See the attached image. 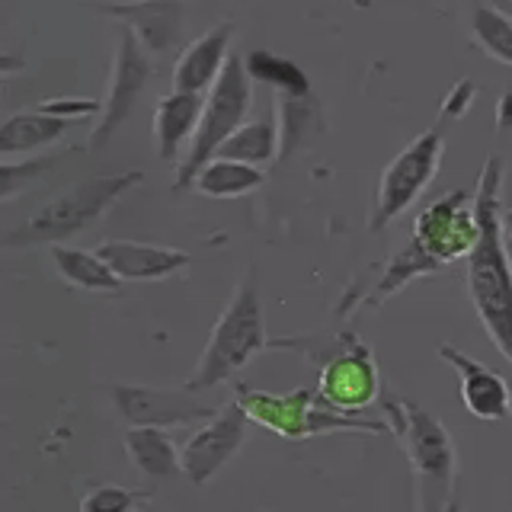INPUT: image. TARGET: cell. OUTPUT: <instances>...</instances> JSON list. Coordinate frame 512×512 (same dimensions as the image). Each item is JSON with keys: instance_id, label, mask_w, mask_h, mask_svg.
I'll use <instances>...</instances> for the list:
<instances>
[{"instance_id": "obj_1", "label": "cell", "mask_w": 512, "mask_h": 512, "mask_svg": "<svg viewBox=\"0 0 512 512\" xmlns=\"http://www.w3.org/2000/svg\"><path fill=\"white\" fill-rule=\"evenodd\" d=\"M503 160L487 157L477 176L474 205L480 221V240L468 256V298L490 343L512 365V256L503 228Z\"/></svg>"}, {"instance_id": "obj_2", "label": "cell", "mask_w": 512, "mask_h": 512, "mask_svg": "<svg viewBox=\"0 0 512 512\" xmlns=\"http://www.w3.org/2000/svg\"><path fill=\"white\" fill-rule=\"evenodd\" d=\"M269 346L272 343L266 333L260 276H256V266H250V272L234 288V298L228 301V308L221 311L218 324L212 327V336H208L196 368H192V375L186 378V388L189 391L218 388V384L231 381L237 372H244V368Z\"/></svg>"}, {"instance_id": "obj_3", "label": "cell", "mask_w": 512, "mask_h": 512, "mask_svg": "<svg viewBox=\"0 0 512 512\" xmlns=\"http://www.w3.org/2000/svg\"><path fill=\"white\" fill-rule=\"evenodd\" d=\"M141 170H119L106 176H93L71 189H64L58 199L45 202L39 212H32L23 224L4 234L7 250H29V247H58L64 240L84 234L96 221L109 215V208L135 186H141Z\"/></svg>"}, {"instance_id": "obj_4", "label": "cell", "mask_w": 512, "mask_h": 512, "mask_svg": "<svg viewBox=\"0 0 512 512\" xmlns=\"http://www.w3.org/2000/svg\"><path fill=\"white\" fill-rule=\"evenodd\" d=\"M391 436L400 439L416 477V512H445L455 500L458 448L445 423L413 400H388Z\"/></svg>"}, {"instance_id": "obj_5", "label": "cell", "mask_w": 512, "mask_h": 512, "mask_svg": "<svg viewBox=\"0 0 512 512\" xmlns=\"http://www.w3.org/2000/svg\"><path fill=\"white\" fill-rule=\"evenodd\" d=\"M234 400L247 410L250 423L263 426L288 442H304L327 432H391L388 420H362V416L343 413L324 404L317 388H295L288 394H272L237 384Z\"/></svg>"}, {"instance_id": "obj_6", "label": "cell", "mask_w": 512, "mask_h": 512, "mask_svg": "<svg viewBox=\"0 0 512 512\" xmlns=\"http://www.w3.org/2000/svg\"><path fill=\"white\" fill-rule=\"evenodd\" d=\"M250 106H253V77L247 71L244 58L231 52L221 77L215 80V87L205 93L202 119H199V128H196V135H192L183 160H180L173 189H192L199 170L218 154L221 144L247 122Z\"/></svg>"}, {"instance_id": "obj_7", "label": "cell", "mask_w": 512, "mask_h": 512, "mask_svg": "<svg viewBox=\"0 0 512 512\" xmlns=\"http://www.w3.org/2000/svg\"><path fill=\"white\" fill-rule=\"evenodd\" d=\"M442 157H445V132L436 125L420 132L410 144H404V151L394 154L391 164L381 170L368 228L384 231L388 224H394L404 215L439 176Z\"/></svg>"}, {"instance_id": "obj_8", "label": "cell", "mask_w": 512, "mask_h": 512, "mask_svg": "<svg viewBox=\"0 0 512 512\" xmlns=\"http://www.w3.org/2000/svg\"><path fill=\"white\" fill-rule=\"evenodd\" d=\"M151 77H154V55L138 42V36L132 29H125L116 42V55H112L103 112H100V119H96L93 132L87 138L90 151H100L112 141V135H116L125 125V119L135 112L144 87L151 84Z\"/></svg>"}, {"instance_id": "obj_9", "label": "cell", "mask_w": 512, "mask_h": 512, "mask_svg": "<svg viewBox=\"0 0 512 512\" xmlns=\"http://www.w3.org/2000/svg\"><path fill=\"white\" fill-rule=\"evenodd\" d=\"M416 244L432 253L442 266H452L458 260H468L480 240V221L474 192L448 189L445 196L429 202L413 221Z\"/></svg>"}, {"instance_id": "obj_10", "label": "cell", "mask_w": 512, "mask_h": 512, "mask_svg": "<svg viewBox=\"0 0 512 512\" xmlns=\"http://www.w3.org/2000/svg\"><path fill=\"white\" fill-rule=\"evenodd\" d=\"M317 394L324 404L359 416L381 397V372L375 362V352L368 343H362L359 336L343 333L340 349L327 356V362L320 365L317 378Z\"/></svg>"}, {"instance_id": "obj_11", "label": "cell", "mask_w": 512, "mask_h": 512, "mask_svg": "<svg viewBox=\"0 0 512 512\" xmlns=\"http://www.w3.org/2000/svg\"><path fill=\"white\" fill-rule=\"evenodd\" d=\"M247 426H250L247 410L240 407L237 400H228V404L218 407L215 416H208V420L192 432L186 445L180 448L183 474L192 487H205L208 480L244 448Z\"/></svg>"}, {"instance_id": "obj_12", "label": "cell", "mask_w": 512, "mask_h": 512, "mask_svg": "<svg viewBox=\"0 0 512 512\" xmlns=\"http://www.w3.org/2000/svg\"><path fill=\"white\" fill-rule=\"evenodd\" d=\"M112 404L128 426H189L205 423L215 416L218 407L205 404L199 391H170V388H148V384H112Z\"/></svg>"}, {"instance_id": "obj_13", "label": "cell", "mask_w": 512, "mask_h": 512, "mask_svg": "<svg viewBox=\"0 0 512 512\" xmlns=\"http://www.w3.org/2000/svg\"><path fill=\"white\" fill-rule=\"evenodd\" d=\"M109 20L132 29L138 42L154 58L173 52L186 32V4L183 0H116V4L96 7Z\"/></svg>"}, {"instance_id": "obj_14", "label": "cell", "mask_w": 512, "mask_h": 512, "mask_svg": "<svg viewBox=\"0 0 512 512\" xmlns=\"http://www.w3.org/2000/svg\"><path fill=\"white\" fill-rule=\"evenodd\" d=\"M439 356L458 372L464 410H468L471 416H477V420H487V423L509 420L512 416V391L496 368L471 359L468 352L455 349L452 343H442Z\"/></svg>"}, {"instance_id": "obj_15", "label": "cell", "mask_w": 512, "mask_h": 512, "mask_svg": "<svg viewBox=\"0 0 512 512\" xmlns=\"http://www.w3.org/2000/svg\"><path fill=\"white\" fill-rule=\"evenodd\" d=\"M96 253L116 269L122 282H160L189 266L186 250L164 244H141V240H103Z\"/></svg>"}, {"instance_id": "obj_16", "label": "cell", "mask_w": 512, "mask_h": 512, "mask_svg": "<svg viewBox=\"0 0 512 512\" xmlns=\"http://www.w3.org/2000/svg\"><path fill=\"white\" fill-rule=\"evenodd\" d=\"M231 39H234V23H218L205 36L192 39L173 64V90L202 93V96L212 90L224 71V64L231 58Z\"/></svg>"}, {"instance_id": "obj_17", "label": "cell", "mask_w": 512, "mask_h": 512, "mask_svg": "<svg viewBox=\"0 0 512 512\" xmlns=\"http://www.w3.org/2000/svg\"><path fill=\"white\" fill-rule=\"evenodd\" d=\"M205 109V96L202 93H183V90H170L154 103V144H157V157L173 164V160H183L180 151L189 148L192 135H196L199 119Z\"/></svg>"}, {"instance_id": "obj_18", "label": "cell", "mask_w": 512, "mask_h": 512, "mask_svg": "<svg viewBox=\"0 0 512 512\" xmlns=\"http://www.w3.org/2000/svg\"><path fill=\"white\" fill-rule=\"evenodd\" d=\"M77 122L71 119H58L52 112L45 109H29V112H13V116L4 122L0 128V157L10 160V157H29L42 148H52L58 144L64 135H68V128H74Z\"/></svg>"}, {"instance_id": "obj_19", "label": "cell", "mask_w": 512, "mask_h": 512, "mask_svg": "<svg viewBox=\"0 0 512 512\" xmlns=\"http://www.w3.org/2000/svg\"><path fill=\"white\" fill-rule=\"evenodd\" d=\"M442 269L445 266L436 260V256L426 253L410 237L407 244L391 256L388 266H384V272H381V279L375 282V288L359 304H365V308H381V304L388 301V298H394L397 292H404L410 282L423 279V276H436V272H442Z\"/></svg>"}, {"instance_id": "obj_20", "label": "cell", "mask_w": 512, "mask_h": 512, "mask_svg": "<svg viewBox=\"0 0 512 512\" xmlns=\"http://www.w3.org/2000/svg\"><path fill=\"white\" fill-rule=\"evenodd\" d=\"M125 452L144 477L160 480L183 474L180 448L170 439V432L160 426H132L125 436Z\"/></svg>"}, {"instance_id": "obj_21", "label": "cell", "mask_w": 512, "mask_h": 512, "mask_svg": "<svg viewBox=\"0 0 512 512\" xmlns=\"http://www.w3.org/2000/svg\"><path fill=\"white\" fill-rule=\"evenodd\" d=\"M52 263L58 276L71 288H80V292H119L122 288L116 269H112L96 250L58 244L52 247Z\"/></svg>"}, {"instance_id": "obj_22", "label": "cell", "mask_w": 512, "mask_h": 512, "mask_svg": "<svg viewBox=\"0 0 512 512\" xmlns=\"http://www.w3.org/2000/svg\"><path fill=\"white\" fill-rule=\"evenodd\" d=\"M215 157H231V160H244V164L253 167H266L272 160L282 157V128H279V116L263 119H250L237 128V132L221 144Z\"/></svg>"}, {"instance_id": "obj_23", "label": "cell", "mask_w": 512, "mask_h": 512, "mask_svg": "<svg viewBox=\"0 0 512 512\" xmlns=\"http://www.w3.org/2000/svg\"><path fill=\"white\" fill-rule=\"evenodd\" d=\"M263 183H266L263 167H253L231 157H212L199 170L192 189H199L202 196H212V199H240V196H247V192H256Z\"/></svg>"}, {"instance_id": "obj_24", "label": "cell", "mask_w": 512, "mask_h": 512, "mask_svg": "<svg viewBox=\"0 0 512 512\" xmlns=\"http://www.w3.org/2000/svg\"><path fill=\"white\" fill-rule=\"evenodd\" d=\"M276 116L282 128V157H292L298 148H304L320 128H324V112L314 93H301V96H282L276 93Z\"/></svg>"}, {"instance_id": "obj_25", "label": "cell", "mask_w": 512, "mask_h": 512, "mask_svg": "<svg viewBox=\"0 0 512 512\" xmlns=\"http://www.w3.org/2000/svg\"><path fill=\"white\" fill-rule=\"evenodd\" d=\"M247 71L253 80L266 84L272 93H282V96H301V93H311V80L304 74L292 58H282L269 48H256L244 58Z\"/></svg>"}, {"instance_id": "obj_26", "label": "cell", "mask_w": 512, "mask_h": 512, "mask_svg": "<svg viewBox=\"0 0 512 512\" xmlns=\"http://www.w3.org/2000/svg\"><path fill=\"white\" fill-rule=\"evenodd\" d=\"M471 39L484 55L512 68V16L493 4H477L471 16Z\"/></svg>"}, {"instance_id": "obj_27", "label": "cell", "mask_w": 512, "mask_h": 512, "mask_svg": "<svg viewBox=\"0 0 512 512\" xmlns=\"http://www.w3.org/2000/svg\"><path fill=\"white\" fill-rule=\"evenodd\" d=\"M151 490H132L119 484H103L93 487L84 500H80V512H138L144 503H151Z\"/></svg>"}, {"instance_id": "obj_28", "label": "cell", "mask_w": 512, "mask_h": 512, "mask_svg": "<svg viewBox=\"0 0 512 512\" xmlns=\"http://www.w3.org/2000/svg\"><path fill=\"white\" fill-rule=\"evenodd\" d=\"M58 160H61V154L23 157V164H13V160H4V164H0V199L10 202L26 183H32L36 176H42L48 167H55Z\"/></svg>"}, {"instance_id": "obj_29", "label": "cell", "mask_w": 512, "mask_h": 512, "mask_svg": "<svg viewBox=\"0 0 512 512\" xmlns=\"http://www.w3.org/2000/svg\"><path fill=\"white\" fill-rule=\"evenodd\" d=\"M39 109L52 112L58 119L84 122V119H100L103 100H80V96H55V100H42Z\"/></svg>"}, {"instance_id": "obj_30", "label": "cell", "mask_w": 512, "mask_h": 512, "mask_svg": "<svg viewBox=\"0 0 512 512\" xmlns=\"http://www.w3.org/2000/svg\"><path fill=\"white\" fill-rule=\"evenodd\" d=\"M474 96H477V84L471 77H461L458 84H452V90L445 93L442 116L445 119H464V116H468L471 103H474Z\"/></svg>"}, {"instance_id": "obj_31", "label": "cell", "mask_w": 512, "mask_h": 512, "mask_svg": "<svg viewBox=\"0 0 512 512\" xmlns=\"http://www.w3.org/2000/svg\"><path fill=\"white\" fill-rule=\"evenodd\" d=\"M496 128L500 132H512V90H506L496 103Z\"/></svg>"}, {"instance_id": "obj_32", "label": "cell", "mask_w": 512, "mask_h": 512, "mask_svg": "<svg viewBox=\"0 0 512 512\" xmlns=\"http://www.w3.org/2000/svg\"><path fill=\"white\" fill-rule=\"evenodd\" d=\"M503 228H506V237L512 244V205H503Z\"/></svg>"}, {"instance_id": "obj_33", "label": "cell", "mask_w": 512, "mask_h": 512, "mask_svg": "<svg viewBox=\"0 0 512 512\" xmlns=\"http://www.w3.org/2000/svg\"><path fill=\"white\" fill-rule=\"evenodd\" d=\"M346 4L356 7V10H368V7H372V0H346Z\"/></svg>"}, {"instance_id": "obj_34", "label": "cell", "mask_w": 512, "mask_h": 512, "mask_svg": "<svg viewBox=\"0 0 512 512\" xmlns=\"http://www.w3.org/2000/svg\"><path fill=\"white\" fill-rule=\"evenodd\" d=\"M445 512H464V506L458 503V500H452V503H448V509Z\"/></svg>"}, {"instance_id": "obj_35", "label": "cell", "mask_w": 512, "mask_h": 512, "mask_svg": "<svg viewBox=\"0 0 512 512\" xmlns=\"http://www.w3.org/2000/svg\"><path fill=\"white\" fill-rule=\"evenodd\" d=\"M506 4H509V7H512V0H506Z\"/></svg>"}]
</instances>
